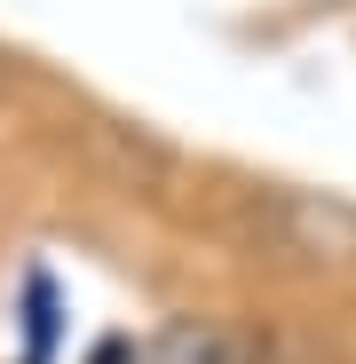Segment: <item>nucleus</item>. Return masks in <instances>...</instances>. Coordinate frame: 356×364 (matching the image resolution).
Wrapping results in <instances>:
<instances>
[{
  "label": "nucleus",
  "instance_id": "nucleus-1",
  "mask_svg": "<svg viewBox=\"0 0 356 364\" xmlns=\"http://www.w3.org/2000/svg\"><path fill=\"white\" fill-rule=\"evenodd\" d=\"M95 364H261V348L237 333V325H214V317H174L143 341H111Z\"/></svg>",
  "mask_w": 356,
  "mask_h": 364
}]
</instances>
